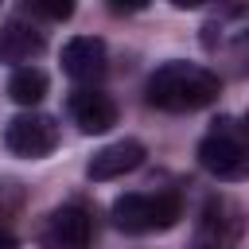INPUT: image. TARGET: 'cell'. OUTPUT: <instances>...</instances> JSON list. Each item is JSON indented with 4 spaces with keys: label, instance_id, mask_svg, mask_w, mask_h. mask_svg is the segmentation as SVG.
<instances>
[{
    "label": "cell",
    "instance_id": "6",
    "mask_svg": "<svg viewBox=\"0 0 249 249\" xmlns=\"http://www.w3.org/2000/svg\"><path fill=\"white\" fill-rule=\"evenodd\" d=\"M66 109H70L74 124H78L82 132H89V136H93V132H109V128L117 124V105H113V97L101 93V89H89V86L74 89L70 101H66Z\"/></svg>",
    "mask_w": 249,
    "mask_h": 249
},
{
    "label": "cell",
    "instance_id": "2",
    "mask_svg": "<svg viewBox=\"0 0 249 249\" xmlns=\"http://www.w3.org/2000/svg\"><path fill=\"white\" fill-rule=\"evenodd\" d=\"M183 214L179 195L163 191V195H121L113 202V222L124 233H152V230H167L175 226Z\"/></svg>",
    "mask_w": 249,
    "mask_h": 249
},
{
    "label": "cell",
    "instance_id": "4",
    "mask_svg": "<svg viewBox=\"0 0 249 249\" xmlns=\"http://www.w3.org/2000/svg\"><path fill=\"white\" fill-rule=\"evenodd\" d=\"M4 144H8V152L19 156V160H39V156L54 152V144H58V124H54L47 113H19V117L8 121Z\"/></svg>",
    "mask_w": 249,
    "mask_h": 249
},
{
    "label": "cell",
    "instance_id": "13",
    "mask_svg": "<svg viewBox=\"0 0 249 249\" xmlns=\"http://www.w3.org/2000/svg\"><path fill=\"white\" fill-rule=\"evenodd\" d=\"M0 249H19V245H16V237H12L8 230H0Z\"/></svg>",
    "mask_w": 249,
    "mask_h": 249
},
{
    "label": "cell",
    "instance_id": "1",
    "mask_svg": "<svg viewBox=\"0 0 249 249\" xmlns=\"http://www.w3.org/2000/svg\"><path fill=\"white\" fill-rule=\"evenodd\" d=\"M148 101L167 113H195L218 101V74L195 62H163L148 78Z\"/></svg>",
    "mask_w": 249,
    "mask_h": 249
},
{
    "label": "cell",
    "instance_id": "11",
    "mask_svg": "<svg viewBox=\"0 0 249 249\" xmlns=\"http://www.w3.org/2000/svg\"><path fill=\"white\" fill-rule=\"evenodd\" d=\"M23 12H31V16H43V19H66L70 12H74V4H43V0H31V4H23Z\"/></svg>",
    "mask_w": 249,
    "mask_h": 249
},
{
    "label": "cell",
    "instance_id": "14",
    "mask_svg": "<svg viewBox=\"0 0 249 249\" xmlns=\"http://www.w3.org/2000/svg\"><path fill=\"white\" fill-rule=\"evenodd\" d=\"M241 140H245V144H249V113H245V117H241Z\"/></svg>",
    "mask_w": 249,
    "mask_h": 249
},
{
    "label": "cell",
    "instance_id": "12",
    "mask_svg": "<svg viewBox=\"0 0 249 249\" xmlns=\"http://www.w3.org/2000/svg\"><path fill=\"white\" fill-rule=\"evenodd\" d=\"M230 58H233V66H237L241 74L249 70V31H245V35H241V39L230 47Z\"/></svg>",
    "mask_w": 249,
    "mask_h": 249
},
{
    "label": "cell",
    "instance_id": "8",
    "mask_svg": "<svg viewBox=\"0 0 249 249\" xmlns=\"http://www.w3.org/2000/svg\"><path fill=\"white\" fill-rule=\"evenodd\" d=\"M105 62H109L105 43L93 39V35H78V39H70L62 47V70L74 82H97L105 74Z\"/></svg>",
    "mask_w": 249,
    "mask_h": 249
},
{
    "label": "cell",
    "instance_id": "10",
    "mask_svg": "<svg viewBox=\"0 0 249 249\" xmlns=\"http://www.w3.org/2000/svg\"><path fill=\"white\" fill-rule=\"evenodd\" d=\"M8 93H12L16 105H39L47 97V74L39 66H19L8 78Z\"/></svg>",
    "mask_w": 249,
    "mask_h": 249
},
{
    "label": "cell",
    "instance_id": "5",
    "mask_svg": "<svg viewBox=\"0 0 249 249\" xmlns=\"http://www.w3.org/2000/svg\"><path fill=\"white\" fill-rule=\"evenodd\" d=\"M89 214L82 206H62L47 218L39 245L43 249H89Z\"/></svg>",
    "mask_w": 249,
    "mask_h": 249
},
{
    "label": "cell",
    "instance_id": "15",
    "mask_svg": "<svg viewBox=\"0 0 249 249\" xmlns=\"http://www.w3.org/2000/svg\"><path fill=\"white\" fill-rule=\"evenodd\" d=\"M195 249H218V241H198Z\"/></svg>",
    "mask_w": 249,
    "mask_h": 249
},
{
    "label": "cell",
    "instance_id": "3",
    "mask_svg": "<svg viewBox=\"0 0 249 249\" xmlns=\"http://www.w3.org/2000/svg\"><path fill=\"white\" fill-rule=\"evenodd\" d=\"M198 163L214 179H249V144L233 132H210L198 144Z\"/></svg>",
    "mask_w": 249,
    "mask_h": 249
},
{
    "label": "cell",
    "instance_id": "7",
    "mask_svg": "<svg viewBox=\"0 0 249 249\" xmlns=\"http://www.w3.org/2000/svg\"><path fill=\"white\" fill-rule=\"evenodd\" d=\"M140 163H144V144L140 140H117V144H105L101 152L89 156L86 175L93 183H105V179H121V175L136 171Z\"/></svg>",
    "mask_w": 249,
    "mask_h": 249
},
{
    "label": "cell",
    "instance_id": "9",
    "mask_svg": "<svg viewBox=\"0 0 249 249\" xmlns=\"http://www.w3.org/2000/svg\"><path fill=\"white\" fill-rule=\"evenodd\" d=\"M43 31L27 19H8L0 27V62H12L16 70L19 66H31V58L43 51Z\"/></svg>",
    "mask_w": 249,
    "mask_h": 249
}]
</instances>
